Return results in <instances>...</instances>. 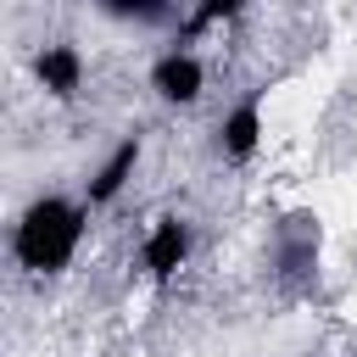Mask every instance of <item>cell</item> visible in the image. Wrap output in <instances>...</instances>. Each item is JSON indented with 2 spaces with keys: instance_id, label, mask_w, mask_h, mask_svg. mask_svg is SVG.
Wrapping results in <instances>:
<instances>
[{
  "instance_id": "1",
  "label": "cell",
  "mask_w": 357,
  "mask_h": 357,
  "mask_svg": "<svg viewBox=\"0 0 357 357\" xmlns=\"http://www.w3.org/2000/svg\"><path fill=\"white\" fill-rule=\"evenodd\" d=\"M78 240H84V206H73V201H61V195H45V201H33V206L22 212L11 251H17L22 268L56 273V268L73 262Z\"/></svg>"
},
{
  "instance_id": "3",
  "label": "cell",
  "mask_w": 357,
  "mask_h": 357,
  "mask_svg": "<svg viewBox=\"0 0 357 357\" xmlns=\"http://www.w3.org/2000/svg\"><path fill=\"white\" fill-rule=\"evenodd\" d=\"M190 257V223L184 218H156L151 240H145V268L151 279H173V268Z\"/></svg>"
},
{
  "instance_id": "7",
  "label": "cell",
  "mask_w": 357,
  "mask_h": 357,
  "mask_svg": "<svg viewBox=\"0 0 357 357\" xmlns=\"http://www.w3.org/2000/svg\"><path fill=\"white\" fill-rule=\"evenodd\" d=\"M223 17H234V6L223 0V6H201L195 17H190V28H206V22H223Z\"/></svg>"
},
{
  "instance_id": "6",
  "label": "cell",
  "mask_w": 357,
  "mask_h": 357,
  "mask_svg": "<svg viewBox=\"0 0 357 357\" xmlns=\"http://www.w3.org/2000/svg\"><path fill=\"white\" fill-rule=\"evenodd\" d=\"M139 167V139H123L112 156H106V167L95 173V184H89V206H106L123 184H128V173Z\"/></svg>"
},
{
  "instance_id": "2",
  "label": "cell",
  "mask_w": 357,
  "mask_h": 357,
  "mask_svg": "<svg viewBox=\"0 0 357 357\" xmlns=\"http://www.w3.org/2000/svg\"><path fill=\"white\" fill-rule=\"evenodd\" d=\"M201 78H206V73H201V61H195L190 50H167V56L151 67V89H156L162 100H178V106L201 95Z\"/></svg>"
},
{
  "instance_id": "5",
  "label": "cell",
  "mask_w": 357,
  "mask_h": 357,
  "mask_svg": "<svg viewBox=\"0 0 357 357\" xmlns=\"http://www.w3.org/2000/svg\"><path fill=\"white\" fill-rule=\"evenodd\" d=\"M218 134H223V151H229L234 162H245V156L257 151V134H262V106H257V100H240V106L223 117Z\"/></svg>"
},
{
  "instance_id": "4",
  "label": "cell",
  "mask_w": 357,
  "mask_h": 357,
  "mask_svg": "<svg viewBox=\"0 0 357 357\" xmlns=\"http://www.w3.org/2000/svg\"><path fill=\"white\" fill-rule=\"evenodd\" d=\"M33 73H39V84H45L56 100H73L78 78H84V56H78L73 45H45V50L33 56Z\"/></svg>"
}]
</instances>
